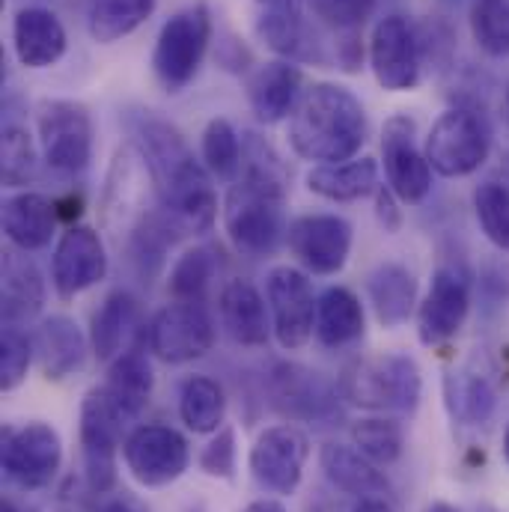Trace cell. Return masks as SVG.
<instances>
[{
    "mask_svg": "<svg viewBox=\"0 0 509 512\" xmlns=\"http://www.w3.org/2000/svg\"><path fill=\"white\" fill-rule=\"evenodd\" d=\"M352 444L379 468L393 465L402 456V426L393 420H382V417H370L352 426Z\"/></svg>",
    "mask_w": 509,
    "mask_h": 512,
    "instance_id": "cell-38",
    "label": "cell"
},
{
    "mask_svg": "<svg viewBox=\"0 0 509 512\" xmlns=\"http://www.w3.org/2000/svg\"><path fill=\"white\" fill-rule=\"evenodd\" d=\"M242 512H286V507L283 504H277V501H254V504H248Z\"/></svg>",
    "mask_w": 509,
    "mask_h": 512,
    "instance_id": "cell-47",
    "label": "cell"
},
{
    "mask_svg": "<svg viewBox=\"0 0 509 512\" xmlns=\"http://www.w3.org/2000/svg\"><path fill=\"white\" fill-rule=\"evenodd\" d=\"M179 417L194 435H215L227 417L224 387L209 376H188L179 387Z\"/></svg>",
    "mask_w": 509,
    "mask_h": 512,
    "instance_id": "cell-31",
    "label": "cell"
},
{
    "mask_svg": "<svg viewBox=\"0 0 509 512\" xmlns=\"http://www.w3.org/2000/svg\"><path fill=\"white\" fill-rule=\"evenodd\" d=\"M382 161L387 188L396 194L399 203L417 206L429 197L435 170L414 140V120H408L405 114H396L384 123Z\"/></svg>",
    "mask_w": 509,
    "mask_h": 512,
    "instance_id": "cell-15",
    "label": "cell"
},
{
    "mask_svg": "<svg viewBox=\"0 0 509 512\" xmlns=\"http://www.w3.org/2000/svg\"><path fill=\"white\" fill-rule=\"evenodd\" d=\"M370 66L390 93H411L423 78V54L417 30L402 15H384L370 36Z\"/></svg>",
    "mask_w": 509,
    "mask_h": 512,
    "instance_id": "cell-14",
    "label": "cell"
},
{
    "mask_svg": "<svg viewBox=\"0 0 509 512\" xmlns=\"http://www.w3.org/2000/svg\"><path fill=\"white\" fill-rule=\"evenodd\" d=\"M215 254L209 248H191L176 259L167 289L173 295V301H197L206 304V295L212 289V277H215Z\"/></svg>",
    "mask_w": 509,
    "mask_h": 512,
    "instance_id": "cell-34",
    "label": "cell"
},
{
    "mask_svg": "<svg viewBox=\"0 0 509 512\" xmlns=\"http://www.w3.org/2000/svg\"><path fill=\"white\" fill-rule=\"evenodd\" d=\"M352 512H393V507L384 498H361Z\"/></svg>",
    "mask_w": 509,
    "mask_h": 512,
    "instance_id": "cell-45",
    "label": "cell"
},
{
    "mask_svg": "<svg viewBox=\"0 0 509 512\" xmlns=\"http://www.w3.org/2000/svg\"><path fill=\"white\" fill-rule=\"evenodd\" d=\"M337 390L349 405L367 411L414 414L423 396V376L414 358L402 352H384L352 361L343 370Z\"/></svg>",
    "mask_w": 509,
    "mask_h": 512,
    "instance_id": "cell-3",
    "label": "cell"
},
{
    "mask_svg": "<svg viewBox=\"0 0 509 512\" xmlns=\"http://www.w3.org/2000/svg\"><path fill=\"white\" fill-rule=\"evenodd\" d=\"M200 152H203V164L215 179L233 182L242 173L245 164V149L239 140V131L233 128L230 120H209L203 128V140H200Z\"/></svg>",
    "mask_w": 509,
    "mask_h": 512,
    "instance_id": "cell-33",
    "label": "cell"
},
{
    "mask_svg": "<svg viewBox=\"0 0 509 512\" xmlns=\"http://www.w3.org/2000/svg\"><path fill=\"white\" fill-rule=\"evenodd\" d=\"M108 277V251L102 236L93 227L72 224L54 245L51 256V283L57 298L72 301L90 286Z\"/></svg>",
    "mask_w": 509,
    "mask_h": 512,
    "instance_id": "cell-17",
    "label": "cell"
},
{
    "mask_svg": "<svg viewBox=\"0 0 509 512\" xmlns=\"http://www.w3.org/2000/svg\"><path fill=\"white\" fill-rule=\"evenodd\" d=\"M158 0H93L87 12L90 36L99 45H114L134 33L155 12Z\"/></svg>",
    "mask_w": 509,
    "mask_h": 512,
    "instance_id": "cell-32",
    "label": "cell"
},
{
    "mask_svg": "<svg viewBox=\"0 0 509 512\" xmlns=\"http://www.w3.org/2000/svg\"><path fill=\"white\" fill-rule=\"evenodd\" d=\"M492 149V131L471 108L444 111L429 128L423 152L429 167L444 179H462L477 173Z\"/></svg>",
    "mask_w": 509,
    "mask_h": 512,
    "instance_id": "cell-6",
    "label": "cell"
},
{
    "mask_svg": "<svg viewBox=\"0 0 509 512\" xmlns=\"http://www.w3.org/2000/svg\"><path fill=\"white\" fill-rule=\"evenodd\" d=\"M471 33L489 57H509V0H471Z\"/></svg>",
    "mask_w": 509,
    "mask_h": 512,
    "instance_id": "cell-36",
    "label": "cell"
},
{
    "mask_svg": "<svg viewBox=\"0 0 509 512\" xmlns=\"http://www.w3.org/2000/svg\"><path fill=\"white\" fill-rule=\"evenodd\" d=\"M140 325V304L131 292H111L93 316L90 346L99 361H114L128 349L131 334Z\"/></svg>",
    "mask_w": 509,
    "mask_h": 512,
    "instance_id": "cell-29",
    "label": "cell"
},
{
    "mask_svg": "<svg viewBox=\"0 0 509 512\" xmlns=\"http://www.w3.org/2000/svg\"><path fill=\"white\" fill-rule=\"evenodd\" d=\"M12 48L21 66L27 69H51L63 60L69 39L66 27L51 9L27 6L12 18Z\"/></svg>",
    "mask_w": 509,
    "mask_h": 512,
    "instance_id": "cell-19",
    "label": "cell"
},
{
    "mask_svg": "<svg viewBox=\"0 0 509 512\" xmlns=\"http://www.w3.org/2000/svg\"><path fill=\"white\" fill-rule=\"evenodd\" d=\"M42 158L51 170L75 176L93 161V117L72 99H45L36 108Z\"/></svg>",
    "mask_w": 509,
    "mask_h": 512,
    "instance_id": "cell-7",
    "label": "cell"
},
{
    "mask_svg": "<svg viewBox=\"0 0 509 512\" xmlns=\"http://www.w3.org/2000/svg\"><path fill=\"white\" fill-rule=\"evenodd\" d=\"M3 325H21L36 319L45 304V280L24 251L3 254Z\"/></svg>",
    "mask_w": 509,
    "mask_h": 512,
    "instance_id": "cell-24",
    "label": "cell"
},
{
    "mask_svg": "<svg viewBox=\"0 0 509 512\" xmlns=\"http://www.w3.org/2000/svg\"><path fill=\"white\" fill-rule=\"evenodd\" d=\"M376 206H379V221H382L384 230H387V233H396L399 224H402V215H399V209H396V194H393L387 185H379V191H376Z\"/></svg>",
    "mask_w": 509,
    "mask_h": 512,
    "instance_id": "cell-44",
    "label": "cell"
},
{
    "mask_svg": "<svg viewBox=\"0 0 509 512\" xmlns=\"http://www.w3.org/2000/svg\"><path fill=\"white\" fill-rule=\"evenodd\" d=\"M146 346L164 364L197 361L215 346V319L206 304L173 301L149 319Z\"/></svg>",
    "mask_w": 509,
    "mask_h": 512,
    "instance_id": "cell-10",
    "label": "cell"
},
{
    "mask_svg": "<svg viewBox=\"0 0 509 512\" xmlns=\"http://www.w3.org/2000/svg\"><path fill=\"white\" fill-rule=\"evenodd\" d=\"M352 224L340 215H301L289 221L286 248L295 262L316 277H334L352 254Z\"/></svg>",
    "mask_w": 509,
    "mask_h": 512,
    "instance_id": "cell-13",
    "label": "cell"
},
{
    "mask_svg": "<svg viewBox=\"0 0 509 512\" xmlns=\"http://www.w3.org/2000/svg\"><path fill=\"white\" fill-rule=\"evenodd\" d=\"M307 459H310L307 435L292 423H280V426H268L256 438L248 456V468L262 492L286 498L295 495V489L301 486Z\"/></svg>",
    "mask_w": 509,
    "mask_h": 512,
    "instance_id": "cell-12",
    "label": "cell"
},
{
    "mask_svg": "<svg viewBox=\"0 0 509 512\" xmlns=\"http://www.w3.org/2000/svg\"><path fill=\"white\" fill-rule=\"evenodd\" d=\"M507 117H509V84H507Z\"/></svg>",
    "mask_w": 509,
    "mask_h": 512,
    "instance_id": "cell-52",
    "label": "cell"
},
{
    "mask_svg": "<svg viewBox=\"0 0 509 512\" xmlns=\"http://www.w3.org/2000/svg\"><path fill=\"white\" fill-rule=\"evenodd\" d=\"M0 158H3V185L6 188H21L36 176V146L21 126L3 128Z\"/></svg>",
    "mask_w": 509,
    "mask_h": 512,
    "instance_id": "cell-40",
    "label": "cell"
},
{
    "mask_svg": "<svg viewBox=\"0 0 509 512\" xmlns=\"http://www.w3.org/2000/svg\"><path fill=\"white\" fill-rule=\"evenodd\" d=\"M301 84H304V75L289 60H271L259 66L248 81V102L256 120L265 126H274L292 117V111L298 108L304 96Z\"/></svg>",
    "mask_w": 509,
    "mask_h": 512,
    "instance_id": "cell-21",
    "label": "cell"
},
{
    "mask_svg": "<svg viewBox=\"0 0 509 512\" xmlns=\"http://www.w3.org/2000/svg\"><path fill=\"white\" fill-rule=\"evenodd\" d=\"M364 304L346 286H328L316 304V340L325 349H346L364 337Z\"/></svg>",
    "mask_w": 509,
    "mask_h": 512,
    "instance_id": "cell-25",
    "label": "cell"
},
{
    "mask_svg": "<svg viewBox=\"0 0 509 512\" xmlns=\"http://www.w3.org/2000/svg\"><path fill=\"white\" fill-rule=\"evenodd\" d=\"M367 131L370 123L361 99L343 84L319 81L304 90L289 117V146L304 161L343 164L358 158Z\"/></svg>",
    "mask_w": 509,
    "mask_h": 512,
    "instance_id": "cell-1",
    "label": "cell"
},
{
    "mask_svg": "<svg viewBox=\"0 0 509 512\" xmlns=\"http://www.w3.org/2000/svg\"><path fill=\"white\" fill-rule=\"evenodd\" d=\"M426 512H459L456 507H450V504H444V501H438V504H432Z\"/></svg>",
    "mask_w": 509,
    "mask_h": 512,
    "instance_id": "cell-50",
    "label": "cell"
},
{
    "mask_svg": "<svg viewBox=\"0 0 509 512\" xmlns=\"http://www.w3.org/2000/svg\"><path fill=\"white\" fill-rule=\"evenodd\" d=\"M474 215L483 230V236L498 248L509 254V185L504 182H483L474 191Z\"/></svg>",
    "mask_w": 509,
    "mask_h": 512,
    "instance_id": "cell-35",
    "label": "cell"
},
{
    "mask_svg": "<svg viewBox=\"0 0 509 512\" xmlns=\"http://www.w3.org/2000/svg\"><path fill=\"white\" fill-rule=\"evenodd\" d=\"M265 301L271 313V334L280 349L298 352L316 334V304L310 274L292 265H274L265 274Z\"/></svg>",
    "mask_w": 509,
    "mask_h": 512,
    "instance_id": "cell-8",
    "label": "cell"
},
{
    "mask_svg": "<svg viewBox=\"0 0 509 512\" xmlns=\"http://www.w3.org/2000/svg\"><path fill=\"white\" fill-rule=\"evenodd\" d=\"M286 185L274 158H245L224 200V227L233 248L248 259L271 256L286 242Z\"/></svg>",
    "mask_w": 509,
    "mask_h": 512,
    "instance_id": "cell-2",
    "label": "cell"
},
{
    "mask_svg": "<svg viewBox=\"0 0 509 512\" xmlns=\"http://www.w3.org/2000/svg\"><path fill=\"white\" fill-rule=\"evenodd\" d=\"M152 384H155V376H152L149 358L140 349H126L120 358L111 361L108 382L102 384V387L123 408V414H126L128 420H137L140 411L149 405Z\"/></svg>",
    "mask_w": 509,
    "mask_h": 512,
    "instance_id": "cell-30",
    "label": "cell"
},
{
    "mask_svg": "<svg viewBox=\"0 0 509 512\" xmlns=\"http://www.w3.org/2000/svg\"><path fill=\"white\" fill-rule=\"evenodd\" d=\"M256 33L274 54L298 57L304 48V9H262Z\"/></svg>",
    "mask_w": 509,
    "mask_h": 512,
    "instance_id": "cell-37",
    "label": "cell"
},
{
    "mask_svg": "<svg viewBox=\"0 0 509 512\" xmlns=\"http://www.w3.org/2000/svg\"><path fill=\"white\" fill-rule=\"evenodd\" d=\"M471 313V280L456 265H441L432 274V286L417 307V337L435 349L450 343Z\"/></svg>",
    "mask_w": 509,
    "mask_h": 512,
    "instance_id": "cell-16",
    "label": "cell"
},
{
    "mask_svg": "<svg viewBox=\"0 0 509 512\" xmlns=\"http://www.w3.org/2000/svg\"><path fill=\"white\" fill-rule=\"evenodd\" d=\"M450 399H453V411L465 423H486L498 402L495 387L483 376H465V379L450 382Z\"/></svg>",
    "mask_w": 509,
    "mask_h": 512,
    "instance_id": "cell-41",
    "label": "cell"
},
{
    "mask_svg": "<svg viewBox=\"0 0 509 512\" xmlns=\"http://www.w3.org/2000/svg\"><path fill=\"white\" fill-rule=\"evenodd\" d=\"M218 313H221V328L236 346L259 349L268 343V334H271L268 301L251 280L236 277L224 283L221 298H218Z\"/></svg>",
    "mask_w": 509,
    "mask_h": 512,
    "instance_id": "cell-20",
    "label": "cell"
},
{
    "mask_svg": "<svg viewBox=\"0 0 509 512\" xmlns=\"http://www.w3.org/2000/svg\"><path fill=\"white\" fill-rule=\"evenodd\" d=\"M33 349L36 361L45 373V379L60 382L84 367L87 358V337L69 316H48L33 331Z\"/></svg>",
    "mask_w": 509,
    "mask_h": 512,
    "instance_id": "cell-23",
    "label": "cell"
},
{
    "mask_svg": "<svg viewBox=\"0 0 509 512\" xmlns=\"http://www.w3.org/2000/svg\"><path fill=\"white\" fill-rule=\"evenodd\" d=\"M268 390L274 408L292 420H331L337 411V390L301 364H277Z\"/></svg>",
    "mask_w": 509,
    "mask_h": 512,
    "instance_id": "cell-18",
    "label": "cell"
},
{
    "mask_svg": "<svg viewBox=\"0 0 509 512\" xmlns=\"http://www.w3.org/2000/svg\"><path fill=\"white\" fill-rule=\"evenodd\" d=\"M0 512H24V510H21L12 498H3V501H0Z\"/></svg>",
    "mask_w": 509,
    "mask_h": 512,
    "instance_id": "cell-49",
    "label": "cell"
},
{
    "mask_svg": "<svg viewBox=\"0 0 509 512\" xmlns=\"http://www.w3.org/2000/svg\"><path fill=\"white\" fill-rule=\"evenodd\" d=\"M504 456H507V462H509V426H507V435H504Z\"/></svg>",
    "mask_w": 509,
    "mask_h": 512,
    "instance_id": "cell-51",
    "label": "cell"
},
{
    "mask_svg": "<svg viewBox=\"0 0 509 512\" xmlns=\"http://www.w3.org/2000/svg\"><path fill=\"white\" fill-rule=\"evenodd\" d=\"M212 42V15L203 3L170 15L155 39L152 72L167 93H182L200 72Z\"/></svg>",
    "mask_w": 509,
    "mask_h": 512,
    "instance_id": "cell-4",
    "label": "cell"
},
{
    "mask_svg": "<svg viewBox=\"0 0 509 512\" xmlns=\"http://www.w3.org/2000/svg\"><path fill=\"white\" fill-rule=\"evenodd\" d=\"M262 9H304V0H256Z\"/></svg>",
    "mask_w": 509,
    "mask_h": 512,
    "instance_id": "cell-46",
    "label": "cell"
},
{
    "mask_svg": "<svg viewBox=\"0 0 509 512\" xmlns=\"http://www.w3.org/2000/svg\"><path fill=\"white\" fill-rule=\"evenodd\" d=\"M319 465L331 486L352 498H382L387 480L376 462H370L355 444H325L319 453Z\"/></svg>",
    "mask_w": 509,
    "mask_h": 512,
    "instance_id": "cell-26",
    "label": "cell"
},
{
    "mask_svg": "<svg viewBox=\"0 0 509 512\" xmlns=\"http://www.w3.org/2000/svg\"><path fill=\"white\" fill-rule=\"evenodd\" d=\"M307 3L313 6V15L340 36L361 33V27L376 12V0H307Z\"/></svg>",
    "mask_w": 509,
    "mask_h": 512,
    "instance_id": "cell-42",
    "label": "cell"
},
{
    "mask_svg": "<svg viewBox=\"0 0 509 512\" xmlns=\"http://www.w3.org/2000/svg\"><path fill=\"white\" fill-rule=\"evenodd\" d=\"M96 512H134L128 507L126 501H108V504H102Z\"/></svg>",
    "mask_w": 509,
    "mask_h": 512,
    "instance_id": "cell-48",
    "label": "cell"
},
{
    "mask_svg": "<svg viewBox=\"0 0 509 512\" xmlns=\"http://www.w3.org/2000/svg\"><path fill=\"white\" fill-rule=\"evenodd\" d=\"M307 188L331 203H355L379 191V164L373 158H352L343 164H316L307 173Z\"/></svg>",
    "mask_w": 509,
    "mask_h": 512,
    "instance_id": "cell-27",
    "label": "cell"
},
{
    "mask_svg": "<svg viewBox=\"0 0 509 512\" xmlns=\"http://www.w3.org/2000/svg\"><path fill=\"white\" fill-rule=\"evenodd\" d=\"M200 468L209 477H221V480L233 477V471H236V432H233V426H221L215 432V438L200 453Z\"/></svg>",
    "mask_w": 509,
    "mask_h": 512,
    "instance_id": "cell-43",
    "label": "cell"
},
{
    "mask_svg": "<svg viewBox=\"0 0 509 512\" xmlns=\"http://www.w3.org/2000/svg\"><path fill=\"white\" fill-rule=\"evenodd\" d=\"M57 230V206L45 194L18 191L3 200V233L15 251H45Z\"/></svg>",
    "mask_w": 509,
    "mask_h": 512,
    "instance_id": "cell-22",
    "label": "cell"
},
{
    "mask_svg": "<svg viewBox=\"0 0 509 512\" xmlns=\"http://www.w3.org/2000/svg\"><path fill=\"white\" fill-rule=\"evenodd\" d=\"M370 304L384 328H399L411 319L417 307V277L399 262H382L367 277Z\"/></svg>",
    "mask_w": 509,
    "mask_h": 512,
    "instance_id": "cell-28",
    "label": "cell"
},
{
    "mask_svg": "<svg viewBox=\"0 0 509 512\" xmlns=\"http://www.w3.org/2000/svg\"><path fill=\"white\" fill-rule=\"evenodd\" d=\"M36 358L33 337L21 325H3L0 337V390L9 393L27 379V370Z\"/></svg>",
    "mask_w": 509,
    "mask_h": 512,
    "instance_id": "cell-39",
    "label": "cell"
},
{
    "mask_svg": "<svg viewBox=\"0 0 509 512\" xmlns=\"http://www.w3.org/2000/svg\"><path fill=\"white\" fill-rule=\"evenodd\" d=\"M128 474L143 489H164L176 483L191 462V450L182 432L164 423H143L131 429L123 441Z\"/></svg>",
    "mask_w": 509,
    "mask_h": 512,
    "instance_id": "cell-11",
    "label": "cell"
},
{
    "mask_svg": "<svg viewBox=\"0 0 509 512\" xmlns=\"http://www.w3.org/2000/svg\"><path fill=\"white\" fill-rule=\"evenodd\" d=\"M3 477L21 492H39L51 486L63 462V441L51 423L30 420L24 426L3 429Z\"/></svg>",
    "mask_w": 509,
    "mask_h": 512,
    "instance_id": "cell-9",
    "label": "cell"
},
{
    "mask_svg": "<svg viewBox=\"0 0 509 512\" xmlns=\"http://www.w3.org/2000/svg\"><path fill=\"white\" fill-rule=\"evenodd\" d=\"M128 420L123 408L111 399L105 387H93L81 402V459L84 480L93 492L105 495L117 486V450L123 444Z\"/></svg>",
    "mask_w": 509,
    "mask_h": 512,
    "instance_id": "cell-5",
    "label": "cell"
}]
</instances>
